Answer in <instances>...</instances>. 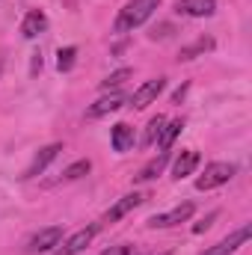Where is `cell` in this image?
Wrapping results in <instances>:
<instances>
[{
    "label": "cell",
    "mask_w": 252,
    "mask_h": 255,
    "mask_svg": "<svg viewBox=\"0 0 252 255\" xmlns=\"http://www.w3.org/2000/svg\"><path fill=\"white\" fill-rule=\"evenodd\" d=\"M214 9H217V0H178L175 3V12L190 15V18H208L214 15Z\"/></svg>",
    "instance_id": "obj_10"
},
{
    "label": "cell",
    "mask_w": 252,
    "mask_h": 255,
    "mask_svg": "<svg viewBox=\"0 0 252 255\" xmlns=\"http://www.w3.org/2000/svg\"><path fill=\"white\" fill-rule=\"evenodd\" d=\"M98 232H101V226H98V223H92V226H86V229L74 232L63 247H57V250H54V255H80L89 244H92V241H95V235H98Z\"/></svg>",
    "instance_id": "obj_4"
},
{
    "label": "cell",
    "mask_w": 252,
    "mask_h": 255,
    "mask_svg": "<svg viewBox=\"0 0 252 255\" xmlns=\"http://www.w3.org/2000/svg\"><path fill=\"white\" fill-rule=\"evenodd\" d=\"M184 95H187V83H184V86H181V89L172 95V101H175V104H181V98H184Z\"/></svg>",
    "instance_id": "obj_25"
},
{
    "label": "cell",
    "mask_w": 252,
    "mask_h": 255,
    "mask_svg": "<svg viewBox=\"0 0 252 255\" xmlns=\"http://www.w3.org/2000/svg\"><path fill=\"white\" fill-rule=\"evenodd\" d=\"M101 255H136V253H133V247H127V244H119V247H110V250H104Z\"/></svg>",
    "instance_id": "obj_22"
},
{
    "label": "cell",
    "mask_w": 252,
    "mask_h": 255,
    "mask_svg": "<svg viewBox=\"0 0 252 255\" xmlns=\"http://www.w3.org/2000/svg\"><path fill=\"white\" fill-rule=\"evenodd\" d=\"M133 71L130 68H119V71H113V74H107L104 80H101V89H116V86H122L127 77H130Z\"/></svg>",
    "instance_id": "obj_20"
},
{
    "label": "cell",
    "mask_w": 252,
    "mask_h": 255,
    "mask_svg": "<svg viewBox=\"0 0 252 255\" xmlns=\"http://www.w3.org/2000/svg\"><path fill=\"white\" fill-rule=\"evenodd\" d=\"M89 169H92V163H89V160H77V163H71V166L63 172V181H77V178L89 175Z\"/></svg>",
    "instance_id": "obj_19"
},
{
    "label": "cell",
    "mask_w": 252,
    "mask_h": 255,
    "mask_svg": "<svg viewBox=\"0 0 252 255\" xmlns=\"http://www.w3.org/2000/svg\"><path fill=\"white\" fill-rule=\"evenodd\" d=\"M166 160H169V151H160L154 160H148V163H145V166H142V169L133 175V181H136V184H142V181H151V178H157V175L163 172Z\"/></svg>",
    "instance_id": "obj_13"
},
{
    "label": "cell",
    "mask_w": 252,
    "mask_h": 255,
    "mask_svg": "<svg viewBox=\"0 0 252 255\" xmlns=\"http://www.w3.org/2000/svg\"><path fill=\"white\" fill-rule=\"evenodd\" d=\"M181 128H184V122H181V119L166 122V125H163V133H160V139H157V145H160L163 151H169V148H172V142H175V136L181 133Z\"/></svg>",
    "instance_id": "obj_16"
},
{
    "label": "cell",
    "mask_w": 252,
    "mask_h": 255,
    "mask_svg": "<svg viewBox=\"0 0 252 255\" xmlns=\"http://www.w3.org/2000/svg\"><path fill=\"white\" fill-rule=\"evenodd\" d=\"M199 151L196 148H187V151H181L178 157H175V163H172V175L175 178H184V175H193V169L199 166Z\"/></svg>",
    "instance_id": "obj_12"
},
{
    "label": "cell",
    "mask_w": 252,
    "mask_h": 255,
    "mask_svg": "<svg viewBox=\"0 0 252 255\" xmlns=\"http://www.w3.org/2000/svg\"><path fill=\"white\" fill-rule=\"evenodd\" d=\"M163 86H166V80L163 77H154V80H145L133 95H130V104L136 107V110H142V107H148L160 92H163Z\"/></svg>",
    "instance_id": "obj_7"
},
{
    "label": "cell",
    "mask_w": 252,
    "mask_h": 255,
    "mask_svg": "<svg viewBox=\"0 0 252 255\" xmlns=\"http://www.w3.org/2000/svg\"><path fill=\"white\" fill-rule=\"evenodd\" d=\"M74 57H77V48H60V54H57V68H60V71H68V68L74 65Z\"/></svg>",
    "instance_id": "obj_21"
},
{
    "label": "cell",
    "mask_w": 252,
    "mask_h": 255,
    "mask_svg": "<svg viewBox=\"0 0 252 255\" xmlns=\"http://www.w3.org/2000/svg\"><path fill=\"white\" fill-rule=\"evenodd\" d=\"M30 71H33V74L42 71V57H39V54H33V68H30Z\"/></svg>",
    "instance_id": "obj_24"
},
{
    "label": "cell",
    "mask_w": 252,
    "mask_h": 255,
    "mask_svg": "<svg viewBox=\"0 0 252 255\" xmlns=\"http://www.w3.org/2000/svg\"><path fill=\"white\" fill-rule=\"evenodd\" d=\"M45 27H48V18H45V12L33 9V12H27V18H24V24H21V33H24V39H36V36H39Z\"/></svg>",
    "instance_id": "obj_14"
},
{
    "label": "cell",
    "mask_w": 252,
    "mask_h": 255,
    "mask_svg": "<svg viewBox=\"0 0 252 255\" xmlns=\"http://www.w3.org/2000/svg\"><path fill=\"white\" fill-rule=\"evenodd\" d=\"M63 241V226H48L42 232H36L30 241H27V253L30 255H42V253H51L57 250Z\"/></svg>",
    "instance_id": "obj_3"
},
{
    "label": "cell",
    "mask_w": 252,
    "mask_h": 255,
    "mask_svg": "<svg viewBox=\"0 0 252 255\" xmlns=\"http://www.w3.org/2000/svg\"><path fill=\"white\" fill-rule=\"evenodd\" d=\"M157 6H160V0H127L125 9H122L119 18H116V33H127V30L145 24V21L154 15Z\"/></svg>",
    "instance_id": "obj_1"
},
{
    "label": "cell",
    "mask_w": 252,
    "mask_h": 255,
    "mask_svg": "<svg viewBox=\"0 0 252 255\" xmlns=\"http://www.w3.org/2000/svg\"><path fill=\"white\" fill-rule=\"evenodd\" d=\"M211 48H214V39H199L196 45H190V48H181L178 60H196L199 54H205V51H211Z\"/></svg>",
    "instance_id": "obj_18"
},
{
    "label": "cell",
    "mask_w": 252,
    "mask_h": 255,
    "mask_svg": "<svg viewBox=\"0 0 252 255\" xmlns=\"http://www.w3.org/2000/svg\"><path fill=\"white\" fill-rule=\"evenodd\" d=\"M139 205H142V196H139V193H127V196H122V199L104 214V220H107V223H119L122 217H127V214H130L133 208H139Z\"/></svg>",
    "instance_id": "obj_11"
},
{
    "label": "cell",
    "mask_w": 252,
    "mask_h": 255,
    "mask_svg": "<svg viewBox=\"0 0 252 255\" xmlns=\"http://www.w3.org/2000/svg\"><path fill=\"white\" fill-rule=\"evenodd\" d=\"M163 255H166V253H163Z\"/></svg>",
    "instance_id": "obj_26"
},
{
    "label": "cell",
    "mask_w": 252,
    "mask_h": 255,
    "mask_svg": "<svg viewBox=\"0 0 252 255\" xmlns=\"http://www.w3.org/2000/svg\"><path fill=\"white\" fill-rule=\"evenodd\" d=\"M110 139H113V151H119V154H122V151H127V148L133 145V128H130V125H116Z\"/></svg>",
    "instance_id": "obj_15"
},
{
    "label": "cell",
    "mask_w": 252,
    "mask_h": 255,
    "mask_svg": "<svg viewBox=\"0 0 252 255\" xmlns=\"http://www.w3.org/2000/svg\"><path fill=\"white\" fill-rule=\"evenodd\" d=\"M163 125H166V119L163 116H154L148 128H145V136H142V145H154L157 139H160V133H163Z\"/></svg>",
    "instance_id": "obj_17"
},
{
    "label": "cell",
    "mask_w": 252,
    "mask_h": 255,
    "mask_svg": "<svg viewBox=\"0 0 252 255\" xmlns=\"http://www.w3.org/2000/svg\"><path fill=\"white\" fill-rule=\"evenodd\" d=\"M250 235H252V229L250 226H244V229H238V232H232L226 241H220L217 247H211L208 253H202V255H235L247 241H250Z\"/></svg>",
    "instance_id": "obj_6"
},
{
    "label": "cell",
    "mask_w": 252,
    "mask_h": 255,
    "mask_svg": "<svg viewBox=\"0 0 252 255\" xmlns=\"http://www.w3.org/2000/svg\"><path fill=\"white\" fill-rule=\"evenodd\" d=\"M235 178V163H208L205 172L196 178V190H214Z\"/></svg>",
    "instance_id": "obj_2"
},
{
    "label": "cell",
    "mask_w": 252,
    "mask_h": 255,
    "mask_svg": "<svg viewBox=\"0 0 252 255\" xmlns=\"http://www.w3.org/2000/svg\"><path fill=\"white\" fill-rule=\"evenodd\" d=\"M193 202H184V205H178V208H172L169 214H154V217H148V229H172V226H181V223H187L190 217H193Z\"/></svg>",
    "instance_id": "obj_5"
},
{
    "label": "cell",
    "mask_w": 252,
    "mask_h": 255,
    "mask_svg": "<svg viewBox=\"0 0 252 255\" xmlns=\"http://www.w3.org/2000/svg\"><path fill=\"white\" fill-rule=\"evenodd\" d=\"M214 220H217V211H211V214H208L202 223H196V226H193V232H196V235H202L205 229H211V223H214Z\"/></svg>",
    "instance_id": "obj_23"
},
{
    "label": "cell",
    "mask_w": 252,
    "mask_h": 255,
    "mask_svg": "<svg viewBox=\"0 0 252 255\" xmlns=\"http://www.w3.org/2000/svg\"><path fill=\"white\" fill-rule=\"evenodd\" d=\"M63 151V145L60 142H51V145H45V148H39V154L33 157V163L27 166V172H24V178H36V175H42L45 169H48V163L51 160H57V154Z\"/></svg>",
    "instance_id": "obj_8"
},
{
    "label": "cell",
    "mask_w": 252,
    "mask_h": 255,
    "mask_svg": "<svg viewBox=\"0 0 252 255\" xmlns=\"http://www.w3.org/2000/svg\"><path fill=\"white\" fill-rule=\"evenodd\" d=\"M125 101H127V98L122 95V92H110V95L98 98V101L86 110V116H89V119H101V116H107V113H116Z\"/></svg>",
    "instance_id": "obj_9"
}]
</instances>
